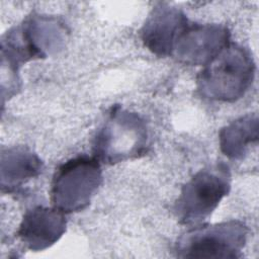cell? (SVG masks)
Here are the masks:
<instances>
[{
    "label": "cell",
    "instance_id": "cell-7",
    "mask_svg": "<svg viewBox=\"0 0 259 259\" xmlns=\"http://www.w3.org/2000/svg\"><path fill=\"white\" fill-rule=\"evenodd\" d=\"M188 25L189 21L181 10L160 3L153 8L145 21L141 38L153 54L159 57L171 56Z\"/></svg>",
    "mask_w": 259,
    "mask_h": 259
},
{
    "label": "cell",
    "instance_id": "cell-3",
    "mask_svg": "<svg viewBox=\"0 0 259 259\" xmlns=\"http://www.w3.org/2000/svg\"><path fill=\"white\" fill-rule=\"evenodd\" d=\"M102 183L100 162L94 156H78L58 167L51 185L53 206L64 213L84 209Z\"/></svg>",
    "mask_w": 259,
    "mask_h": 259
},
{
    "label": "cell",
    "instance_id": "cell-1",
    "mask_svg": "<svg viewBox=\"0 0 259 259\" xmlns=\"http://www.w3.org/2000/svg\"><path fill=\"white\" fill-rule=\"evenodd\" d=\"M255 63L250 52L230 42L197 76L199 94L209 100L233 102L241 98L251 86Z\"/></svg>",
    "mask_w": 259,
    "mask_h": 259
},
{
    "label": "cell",
    "instance_id": "cell-8",
    "mask_svg": "<svg viewBox=\"0 0 259 259\" xmlns=\"http://www.w3.org/2000/svg\"><path fill=\"white\" fill-rule=\"evenodd\" d=\"M65 213L56 207L35 206L25 212L17 237L26 248L41 251L54 245L66 231Z\"/></svg>",
    "mask_w": 259,
    "mask_h": 259
},
{
    "label": "cell",
    "instance_id": "cell-4",
    "mask_svg": "<svg viewBox=\"0 0 259 259\" xmlns=\"http://www.w3.org/2000/svg\"><path fill=\"white\" fill-rule=\"evenodd\" d=\"M231 175L220 163L199 170L182 187L175 202V213L181 224L196 225L206 219L229 193Z\"/></svg>",
    "mask_w": 259,
    "mask_h": 259
},
{
    "label": "cell",
    "instance_id": "cell-6",
    "mask_svg": "<svg viewBox=\"0 0 259 259\" xmlns=\"http://www.w3.org/2000/svg\"><path fill=\"white\" fill-rule=\"evenodd\" d=\"M230 42V31L225 25L189 23L173 55L181 63L205 66Z\"/></svg>",
    "mask_w": 259,
    "mask_h": 259
},
{
    "label": "cell",
    "instance_id": "cell-5",
    "mask_svg": "<svg viewBox=\"0 0 259 259\" xmlns=\"http://www.w3.org/2000/svg\"><path fill=\"white\" fill-rule=\"evenodd\" d=\"M248 229L240 221L199 226L181 236L175 252L181 258H239Z\"/></svg>",
    "mask_w": 259,
    "mask_h": 259
},
{
    "label": "cell",
    "instance_id": "cell-9",
    "mask_svg": "<svg viewBox=\"0 0 259 259\" xmlns=\"http://www.w3.org/2000/svg\"><path fill=\"white\" fill-rule=\"evenodd\" d=\"M42 162L36 154L23 147H13L1 154V188L3 192L16 191L22 184L37 176Z\"/></svg>",
    "mask_w": 259,
    "mask_h": 259
},
{
    "label": "cell",
    "instance_id": "cell-2",
    "mask_svg": "<svg viewBox=\"0 0 259 259\" xmlns=\"http://www.w3.org/2000/svg\"><path fill=\"white\" fill-rule=\"evenodd\" d=\"M147 144L148 131L141 116L115 106L95 137L93 152L99 162L115 164L143 155Z\"/></svg>",
    "mask_w": 259,
    "mask_h": 259
},
{
    "label": "cell",
    "instance_id": "cell-10",
    "mask_svg": "<svg viewBox=\"0 0 259 259\" xmlns=\"http://www.w3.org/2000/svg\"><path fill=\"white\" fill-rule=\"evenodd\" d=\"M258 117L256 114L242 116L220 132L221 151L231 159L243 158L250 145L258 141Z\"/></svg>",
    "mask_w": 259,
    "mask_h": 259
}]
</instances>
